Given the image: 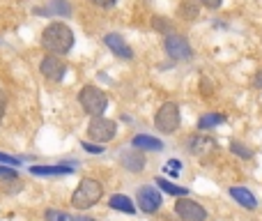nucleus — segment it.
Instances as JSON below:
<instances>
[{
    "label": "nucleus",
    "instance_id": "f257e3e1",
    "mask_svg": "<svg viewBox=\"0 0 262 221\" xmlns=\"http://www.w3.org/2000/svg\"><path fill=\"white\" fill-rule=\"evenodd\" d=\"M41 46L49 51L51 55H64L72 51L74 46V32L67 23H49L41 32Z\"/></svg>",
    "mask_w": 262,
    "mask_h": 221
},
{
    "label": "nucleus",
    "instance_id": "f03ea898",
    "mask_svg": "<svg viewBox=\"0 0 262 221\" xmlns=\"http://www.w3.org/2000/svg\"><path fill=\"white\" fill-rule=\"evenodd\" d=\"M104 196V187L99 180H92V177H83L81 185L76 187V191L72 194V205L76 210H88L92 205H97Z\"/></svg>",
    "mask_w": 262,
    "mask_h": 221
},
{
    "label": "nucleus",
    "instance_id": "7ed1b4c3",
    "mask_svg": "<svg viewBox=\"0 0 262 221\" xmlns=\"http://www.w3.org/2000/svg\"><path fill=\"white\" fill-rule=\"evenodd\" d=\"M78 102H81V106L85 109L88 115H92V117H101V113H104L106 106H108V97H106V92L99 90L97 86L83 88L81 95H78Z\"/></svg>",
    "mask_w": 262,
    "mask_h": 221
},
{
    "label": "nucleus",
    "instance_id": "20e7f679",
    "mask_svg": "<svg viewBox=\"0 0 262 221\" xmlns=\"http://www.w3.org/2000/svg\"><path fill=\"white\" fill-rule=\"evenodd\" d=\"M154 125L161 134H172L180 127V106L175 102H166L154 115Z\"/></svg>",
    "mask_w": 262,
    "mask_h": 221
},
{
    "label": "nucleus",
    "instance_id": "39448f33",
    "mask_svg": "<svg viewBox=\"0 0 262 221\" xmlns=\"http://www.w3.org/2000/svg\"><path fill=\"white\" fill-rule=\"evenodd\" d=\"M115 134H118V125L108 117H92L88 125V136L97 143H108L115 138Z\"/></svg>",
    "mask_w": 262,
    "mask_h": 221
},
{
    "label": "nucleus",
    "instance_id": "423d86ee",
    "mask_svg": "<svg viewBox=\"0 0 262 221\" xmlns=\"http://www.w3.org/2000/svg\"><path fill=\"white\" fill-rule=\"evenodd\" d=\"M163 49L170 58L175 60H189L191 58V44L186 42V37L182 35H166V42H163Z\"/></svg>",
    "mask_w": 262,
    "mask_h": 221
},
{
    "label": "nucleus",
    "instance_id": "0eeeda50",
    "mask_svg": "<svg viewBox=\"0 0 262 221\" xmlns=\"http://www.w3.org/2000/svg\"><path fill=\"white\" fill-rule=\"evenodd\" d=\"M175 212L184 221H205L207 219V210L200 203H195L193 198H180L175 205Z\"/></svg>",
    "mask_w": 262,
    "mask_h": 221
},
{
    "label": "nucleus",
    "instance_id": "6e6552de",
    "mask_svg": "<svg viewBox=\"0 0 262 221\" xmlns=\"http://www.w3.org/2000/svg\"><path fill=\"white\" fill-rule=\"evenodd\" d=\"M39 72L44 74V78H49V81H62L64 74H67V65H64L58 55H46L39 65Z\"/></svg>",
    "mask_w": 262,
    "mask_h": 221
},
{
    "label": "nucleus",
    "instance_id": "1a4fd4ad",
    "mask_svg": "<svg viewBox=\"0 0 262 221\" xmlns=\"http://www.w3.org/2000/svg\"><path fill=\"white\" fill-rule=\"evenodd\" d=\"M136 200H138V208L143 210V212H157L159 208H161V194H159L154 187H140L138 194H136Z\"/></svg>",
    "mask_w": 262,
    "mask_h": 221
},
{
    "label": "nucleus",
    "instance_id": "9d476101",
    "mask_svg": "<svg viewBox=\"0 0 262 221\" xmlns=\"http://www.w3.org/2000/svg\"><path fill=\"white\" fill-rule=\"evenodd\" d=\"M104 42H106V46H108V49L118 55V58H122V60H131V58H134L131 46L124 42L122 35H118V32H108V35L104 37Z\"/></svg>",
    "mask_w": 262,
    "mask_h": 221
},
{
    "label": "nucleus",
    "instance_id": "9b49d317",
    "mask_svg": "<svg viewBox=\"0 0 262 221\" xmlns=\"http://www.w3.org/2000/svg\"><path fill=\"white\" fill-rule=\"evenodd\" d=\"M230 196L242 205V208H246V210H255V208H258V198H255L249 189H244V187H232Z\"/></svg>",
    "mask_w": 262,
    "mask_h": 221
},
{
    "label": "nucleus",
    "instance_id": "f8f14e48",
    "mask_svg": "<svg viewBox=\"0 0 262 221\" xmlns=\"http://www.w3.org/2000/svg\"><path fill=\"white\" fill-rule=\"evenodd\" d=\"M131 145H134V150H154V152H159V150H163V143L159 138H154V136H147V134H138L131 138Z\"/></svg>",
    "mask_w": 262,
    "mask_h": 221
},
{
    "label": "nucleus",
    "instance_id": "ddd939ff",
    "mask_svg": "<svg viewBox=\"0 0 262 221\" xmlns=\"http://www.w3.org/2000/svg\"><path fill=\"white\" fill-rule=\"evenodd\" d=\"M32 175H67V173H74V166H67V164H60V166H30Z\"/></svg>",
    "mask_w": 262,
    "mask_h": 221
},
{
    "label": "nucleus",
    "instance_id": "4468645a",
    "mask_svg": "<svg viewBox=\"0 0 262 221\" xmlns=\"http://www.w3.org/2000/svg\"><path fill=\"white\" fill-rule=\"evenodd\" d=\"M108 205H111L113 210H120V212H124V214H134V212H136V205L131 203V198H129V196H124V194L111 196Z\"/></svg>",
    "mask_w": 262,
    "mask_h": 221
},
{
    "label": "nucleus",
    "instance_id": "2eb2a0df",
    "mask_svg": "<svg viewBox=\"0 0 262 221\" xmlns=\"http://www.w3.org/2000/svg\"><path fill=\"white\" fill-rule=\"evenodd\" d=\"M122 164L129 168V171L140 173V171H143V166H145V159H143V154H140V152L131 150V152H124L122 154Z\"/></svg>",
    "mask_w": 262,
    "mask_h": 221
},
{
    "label": "nucleus",
    "instance_id": "dca6fc26",
    "mask_svg": "<svg viewBox=\"0 0 262 221\" xmlns=\"http://www.w3.org/2000/svg\"><path fill=\"white\" fill-rule=\"evenodd\" d=\"M157 185H159V189H163V191H166V194H170V196H180V198H186V196H189V189H186V187L172 185V182L163 180V177H159V180H157Z\"/></svg>",
    "mask_w": 262,
    "mask_h": 221
},
{
    "label": "nucleus",
    "instance_id": "f3484780",
    "mask_svg": "<svg viewBox=\"0 0 262 221\" xmlns=\"http://www.w3.org/2000/svg\"><path fill=\"white\" fill-rule=\"evenodd\" d=\"M221 122H226V117H223V115H219V113H207V115H203L198 120V129L200 131H207V129H212V127L221 125Z\"/></svg>",
    "mask_w": 262,
    "mask_h": 221
},
{
    "label": "nucleus",
    "instance_id": "a211bd4d",
    "mask_svg": "<svg viewBox=\"0 0 262 221\" xmlns=\"http://www.w3.org/2000/svg\"><path fill=\"white\" fill-rule=\"evenodd\" d=\"M46 221H95L90 217H69L60 210H46Z\"/></svg>",
    "mask_w": 262,
    "mask_h": 221
},
{
    "label": "nucleus",
    "instance_id": "6ab92c4d",
    "mask_svg": "<svg viewBox=\"0 0 262 221\" xmlns=\"http://www.w3.org/2000/svg\"><path fill=\"white\" fill-rule=\"evenodd\" d=\"M209 145H214L212 140H209V138H200V136H193V138L189 140V150H191V152H195V154H200L203 150H207Z\"/></svg>",
    "mask_w": 262,
    "mask_h": 221
},
{
    "label": "nucleus",
    "instance_id": "aec40b11",
    "mask_svg": "<svg viewBox=\"0 0 262 221\" xmlns=\"http://www.w3.org/2000/svg\"><path fill=\"white\" fill-rule=\"evenodd\" d=\"M51 9H53V14H64V16L72 12V9L67 7V3H64V0H53V3H51Z\"/></svg>",
    "mask_w": 262,
    "mask_h": 221
},
{
    "label": "nucleus",
    "instance_id": "412c9836",
    "mask_svg": "<svg viewBox=\"0 0 262 221\" xmlns=\"http://www.w3.org/2000/svg\"><path fill=\"white\" fill-rule=\"evenodd\" d=\"M0 164H5V166L14 168V166H21V159L12 157V154H5V152H0Z\"/></svg>",
    "mask_w": 262,
    "mask_h": 221
},
{
    "label": "nucleus",
    "instance_id": "4be33fe9",
    "mask_svg": "<svg viewBox=\"0 0 262 221\" xmlns=\"http://www.w3.org/2000/svg\"><path fill=\"white\" fill-rule=\"evenodd\" d=\"M0 177H3V180H18V173H16V168L0 166Z\"/></svg>",
    "mask_w": 262,
    "mask_h": 221
},
{
    "label": "nucleus",
    "instance_id": "5701e85b",
    "mask_svg": "<svg viewBox=\"0 0 262 221\" xmlns=\"http://www.w3.org/2000/svg\"><path fill=\"white\" fill-rule=\"evenodd\" d=\"M230 150H232V152H235V154H239V157H251V154H253V152H251L249 148H246V145L237 143V140H235V143L230 145Z\"/></svg>",
    "mask_w": 262,
    "mask_h": 221
},
{
    "label": "nucleus",
    "instance_id": "b1692460",
    "mask_svg": "<svg viewBox=\"0 0 262 221\" xmlns=\"http://www.w3.org/2000/svg\"><path fill=\"white\" fill-rule=\"evenodd\" d=\"M81 148L85 150V152H92V154H101V152H104V148H99V145H95V143H88V140H83Z\"/></svg>",
    "mask_w": 262,
    "mask_h": 221
},
{
    "label": "nucleus",
    "instance_id": "393cba45",
    "mask_svg": "<svg viewBox=\"0 0 262 221\" xmlns=\"http://www.w3.org/2000/svg\"><path fill=\"white\" fill-rule=\"evenodd\" d=\"M200 3H203L205 7H209V9H219V7H221L223 0H200Z\"/></svg>",
    "mask_w": 262,
    "mask_h": 221
},
{
    "label": "nucleus",
    "instance_id": "a878e982",
    "mask_svg": "<svg viewBox=\"0 0 262 221\" xmlns=\"http://www.w3.org/2000/svg\"><path fill=\"white\" fill-rule=\"evenodd\" d=\"M90 3H95V5H99V7H113L118 0H90Z\"/></svg>",
    "mask_w": 262,
    "mask_h": 221
},
{
    "label": "nucleus",
    "instance_id": "bb28decb",
    "mask_svg": "<svg viewBox=\"0 0 262 221\" xmlns=\"http://www.w3.org/2000/svg\"><path fill=\"white\" fill-rule=\"evenodd\" d=\"M3 111H5V95L0 92V120H3Z\"/></svg>",
    "mask_w": 262,
    "mask_h": 221
},
{
    "label": "nucleus",
    "instance_id": "cd10ccee",
    "mask_svg": "<svg viewBox=\"0 0 262 221\" xmlns=\"http://www.w3.org/2000/svg\"><path fill=\"white\" fill-rule=\"evenodd\" d=\"M255 86H258V88H262V69H260L258 74H255Z\"/></svg>",
    "mask_w": 262,
    "mask_h": 221
}]
</instances>
